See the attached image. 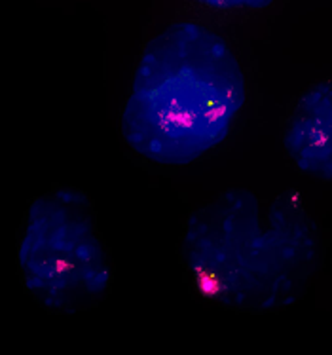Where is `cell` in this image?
I'll return each instance as SVG.
<instances>
[{
  "label": "cell",
  "instance_id": "obj_4",
  "mask_svg": "<svg viewBox=\"0 0 332 355\" xmlns=\"http://www.w3.org/2000/svg\"><path fill=\"white\" fill-rule=\"evenodd\" d=\"M283 145L302 173L332 181V78L304 92L287 122Z\"/></svg>",
  "mask_w": 332,
  "mask_h": 355
},
{
  "label": "cell",
  "instance_id": "obj_3",
  "mask_svg": "<svg viewBox=\"0 0 332 355\" xmlns=\"http://www.w3.org/2000/svg\"><path fill=\"white\" fill-rule=\"evenodd\" d=\"M17 262L25 289L51 312L74 313L105 297L112 272L86 194L59 189L30 203Z\"/></svg>",
  "mask_w": 332,
  "mask_h": 355
},
{
  "label": "cell",
  "instance_id": "obj_5",
  "mask_svg": "<svg viewBox=\"0 0 332 355\" xmlns=\"http://www.w3.org/2000/svg\"><path fill=\"white\" fill-rule=\"evenodd\" d=\"M213 10H260L270 6L274 0H195Z\"/></svg>",
  "mask_w": 332,
  "mask_h": 355
},
{
  "label": "cell",
  "instance_id": "obj_2",
  "mask_svg": "<svg viewBox=\"0 0 332 355\" xmlns=\"http://www.w3.org/2000/svg\"><path fill=\"white\" fill-rule=\"evenodd\" d=\"M245 95V74L230 44L200 23H173L139 59L122 135L154 164L188 166L226 141Z\"/></svg>",
  "mask_w": 332,
  "mask_h": 355
},
{
  "label": "cell",
  "instance_id": "obj_1",
  "mask_svg": "<svg viewBox=\"0 0 332 355\" xmlns=\"http://www.w3.org/2000/svg\"><path fill=\"white\" fill-rule=\"evenodd\" d=\"M182 261L203 297L264 313L295 304L317 268V228L296 196L226 190L188 217Z\"/></svg>",
  "mask_w": 332,
  "mask_h": 355
}]
</instances>
